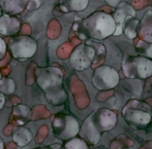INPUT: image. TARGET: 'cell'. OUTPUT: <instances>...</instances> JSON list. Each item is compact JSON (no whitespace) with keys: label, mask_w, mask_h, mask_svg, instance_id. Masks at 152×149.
Masks as SVG:
<instances>
[{"label":"cell","mask_w":152,"mask_h":149,"mask_svg":"<svg viewBox=\"0 0 152 149\" xmlns=\"http://www.w3.org/2000/svg\"><path fill=\"white\" fill-rule=\"evenodd\" d=\"M116 27V22L112 14L96 10L77 24V32L84 38L102 41L114 35Z\"/></svg>","instance_id":"cell-1"},{"label":"cell","mask_w":152,"mask_h":149,"mask_svg":"<svg viewBox=\"0 0 152 149\" xmlns=\"http://www.w3.org/2000/svg\"><path fill=\"white\" fill-rule=\"evenodd\" d=\"M116 114L106 108H100L92 112L80 127L82 139L91 144H96L104 132L113 130L116 125Z\"/></svg>","instance_id":"cell-2"},{"label":"cell","mask_w":152,"mask_h":149,"mask_svg":"<svg viewBox=\"0 0 152 149\" xmlns=\"http://www.w3.org/2000/svg\"><path fill=\"white\" fill-rule=\"evenodd\" d=\"M122 70L128 78L145 79L152 75V60L144 56H128L122 62Z\"/></svg>","instance_id":"cell-3"},{"label":"cell","mask_w":152,"mask_h":149,"mask_svg":"<svg viewBox=\"0 0 152 149\" xmlns=\"http://www.w3.org/2000/svg\"><path fill=\"white\" fill-rule=\"evenodd\" d=\"M10 54L14 59L25 61L31 59L37 50V42L28 35H16L10 37L7 43Z\"/></svg>","instance_id":"cell-4"},{"label":"cell","mask_w":152,"mask_h":149,"mask_svg":"<svg viewBox=\"0 0 152 149\" xmlns=\"http://www.w3.org/2000/svg\"><path fill=\"white\" fill-rule=\"evenodd\" d=\"M122 115L132 127H144L151 120V109L147 104L140 101H130L123 108Z\"/></svg>","instance_id":"cell-5"},{"label":"cell","mask_w":152,"mask_h":149,"mask_svg":"<svg viewBox=\"0 0 152 149\" xmlns=\"http://www.w3.org/2000/svg\"><path fill=\"white\" fill-rule=\"evenodd\" d=\"M80 125L74 116L58 113L52 120V132L56 138L63 141L75 138L80 133Z\"/></svg>","instance_id":"cell-6"},{"label":"cell","mask_w":152,"mask_h":149,"mask_svg":"<svg viewBox=\"0 0 152 149\" xmlns=\"http://www.w3.org/2000/svg\"><path fill=\"white\" fill-rule=\"evenodd\" d=\"M120 81L119 73L116 69L108 65L97 67L92 74V86L98 91H110L116 88Z\"/></svg>","instance_id":"cell-7"},{"label":"cell","mask_w":152,"mask_h":149,"mask_svg":"<svg viewBox=\"0 0 152 149\" xmlns=\"http://www.w3.org/2000/svg\"><path fill=\"white\" fill-rule=\"evenodd\" d=\"M37 86L46 91L50 89L62 86L64 77V72L56 66H47L37 67L34 72Z\"/></svg>","instance_id":"cell-8"},{"label":"cell","mask_w":152,"mask_h":149,"mask_svg":"<svg viewBox=\"0 0 152 149\" xmlns=\"http://www.w3.org/2000/svg\"><path fill=\"white\" fill-rule=\"evenodd\" d=\"M95 58V50L87 43H81L75 48L69 57V64L72 69L84 71L91 66Z\"/></svg>","instance_id":"cell-9"},{"label":"cell","mask_w":152,"mask_h":149,"mask_svg":"<svg viewBox=\"0 0 152 149\" xmlns=\"http://www.w3.org/2000/svg\"><path fill=\"white\" fill-rule=\"evenodd\" d=\"M128 17H136V8L129 4L128 2H122L120 5L116 8L113 18H114L115 22H116V31H115L114 35L119 36L123 33V25L125 20Z\"/></svg>","instance_id":"cell-10"},{"label":"cell","mask_w":152,"mask_h":149,"mask_svg":"<svg viewBox=\"0 0 152 149\" xmlns=\"http://www.w3.org/2000/svg\"><path fill=\"white\" fill-rule=\"evenodd\" d=\"M21 27V21L15 16L2 14L0 17V35L10 37L16 36L20 32Z\"/></svg>","instance_id":"cell-11"},{"label":"cell","mask_w":152,"mask_h":149,"mask_svg":"<svg viewBox=\"0 0 152 149\" xmlns=\"http://www.w3.org/2000/svg\"><path fill=\"white\" fill-rule=\"evenodd\" d=\"M29 4V0H1L0 6H1L2 12L4 14L15 16L20 14L27 9Z\"/></svg>","instance_id":"cell-12"},{"label":"cell","mask_w":152,"mask_h":149,"mask_svg":"<svg viewBox=\"0 0 152 149\" xmlns=\"http://www.w3.org/2000/svg\"><path fill=\"white\" fill-rule=\"evenodd\" d=\"M89 0H59L58 7L64 14L80 12L87 8Z\"/></svg>","instance_id":"cell-13"},{"label":"cell","mask_w":152,"mask_h":149,"mask_svg":"<svg viewBox=\"0 0 152 149\" xmlns=\"http://www.w3.org/2000/svg\"><path fill=\"white\" fill-rule=\"evenodd\" d=\"M33 139V134L28 127L19 125L14 130L12 133V141L20 147L27 146Z\"/></svg>","instance_id":"cell-14"},{"label":"cell","mask_w":152,"mask_h":149,"mask_svg":"<svg viewBox=\"0 0 152 149\" xmlns=\"http://www.w3.org/2000/svg\"><path fill=\"white\" fill-rule=\"evenodd\" d=\"M44 93H45V97L48 100L49 103L55 106L62 105L66 101V99H67V94H66L65 89H63L62 86L50 89L48 91H44Z\"/></svg>","instance_id":"cell-15"},{"label":"cell","mask_w":152,"mask_h":149,"mask_svg":"<svg viewBox=\"0 0 152 149\" xmlns=\"http://www.w3.org/2000/svg\"><path fill=\"white\" fill-rule=\"evenodd\" d=\"M140 28V21L137 20L136 17H128L123 25V33L128 39H134L138 35Z\"/></svg>","instance_id":"cell-16"},{"label":"cell","mask_w":152,"mask_h":149,"mask_svg":"<svg viewBox=\"0 0 152 149\" xmlns=\"http://www.w3.org/2000/svg\"><path fill=\"white\" fill-rule=\"evenodd\" d=\"M30 108L26 105H23V104L15 106L14 109H12V115L16 117V120L20 123L27 122L30 119Z\"/></svg>","instance_id":"cell-17"},{"label":"cell","mask_w":152,"mask_h":149,"mask_svg":"<svg viewBox=\"0 0 152 149\" xmlns=\"http://www.w3.org/2000/svg\"><path fill=\"white\" fill-rule=\"evenodd\" d=\"M17 89V84L15 80L10 77H2L0 79V91L5 96L12 95Z\"/></svg>","instance_id":"cell-18"},{"label":"cell","mask_w":152,"mask_h":149,"mask_svg":"<svg viewBox=\"0 0 152 149\" xmlns=\"http://www.w3.org/2000/svg\"><path fill=\"white\" fill-rule=\"evenodd\" d=\"M64 149H89L87 142L82 138H72V139L66 141L64 144Z\"/></svg>","instance_id":"cell-19"},{"label":"cell","mask_w":152,"mask_h":149,"mask_svg":"<svg viewBox=\"0 0 152 149\" xmlns=\"http://www.w3.org/2000/svg\"><path fill=\"white\" fill-rule=\"evenodd\" d=\"M147 43H148L147 45H144V44H143L142 46L138 45L137 50H138L142 56L152 60V43H149V42H147Z\"/></svg>","instance_id":"cell-20"},{"label":"cell","mask_w":152,"mask_h":149,"mask_svg":"<svg viewBox=\"0 0 152 149\" xmlns=\"http://www.w3.org/2000/svg\"><path fill=\"white\" fill-rule=\"evenodd\" d=\"M42 3H44V0H29L27 10H28V12H34V10L39 9V8L42 7Z\"/></svg>","instance_id":"cell-21"},{"label":"cell","mask_w":152,"mask_h":149,"mask_svg":"<svg viewBox=\"0 0 152 149\" xmlns=\"http://www.w3.org/2000/svg\"><path fill=\"white\" fill-rule=\"evenodd\" d=\"M7 50H8V48H7V45H6V42L4 41L3 38L0 37V61L5 57Z\"/></svg>","instance_id":"cell-22"},{"label":"cell","mask_w":152,"mask_h":149,"mask_svg":"<svg viewBox=\"0 0 152 149\" xmlns=\"http://www.w3.org/2000/svg\"><path fill=\"white\" fill-rule=\"evenodd\" d=\"M104 1H106V3L108 4L109 6L117 8L122 2H128V0H104Z\"/></svg>","instance_id":"cell-23"},{"label":"cell","mask_w":152,"mask_h":149,"mask_svg":"<svg viewBox=\"0 0 152 149\" xmlns=\"http://www.w3.org/2000/svg\"><path fill=\"white\" fill-rule=\"evenodd\" d=\"M4 104H5V95L0 91V110L4 107Z\"/></svg>","instance_id":"cell-24"},{"label":"cell","mask_w":152,"mask_h":149,"mask_svg":"<svg viewBox=\"0 0 152 149\" xmlns=\"http://www.w3.org/2000/svg\"><path fill=\"white\" fill-rule=\"evenodd\" d=\"M32 149H52V148H51V146L49 145V146H39V147H34Z\"/></svg>","instance_id":"cell-25"},{"label":"cell","mask_w":152,"mask_h":149,"mask_svg":"<svg viewBox=\"0 0 152 149\" xmlns=\"http://www.w3.org/2000/svg\"><path fill=\"white\" fill-rule=\"evenodd\" d=\"M0 149H4V142L1 138H0Z\"/></svg>","instance_id":"cell-26"},{"label":"cell","mask_w":152,"mask_h":149,"mask_svg":"<svg viewBox=\"0 0 152 149\" xmlns=\"http://www.w3.org/2000/svg\"><path fill=\"white\" fill-rule=\"evenodd\" d=\"M2 14H3V12H2V9H1V6H0V17L2 16Z\"/></svg>","instance_id":"cell-27"},{"label":"cell","mask_w":152,"mask_h":149,"mask_svg":"<svg viewBox=\"0 0 152 149\" xmlns=\"http://www.w3.org/2000/svg\"><path fill=\"white\" fill-rule=\"evenodd\" d=\"M2 78V74H1V71H0V79Z\"/></svg>","instance_id":"cell-28"}]
</instances>
